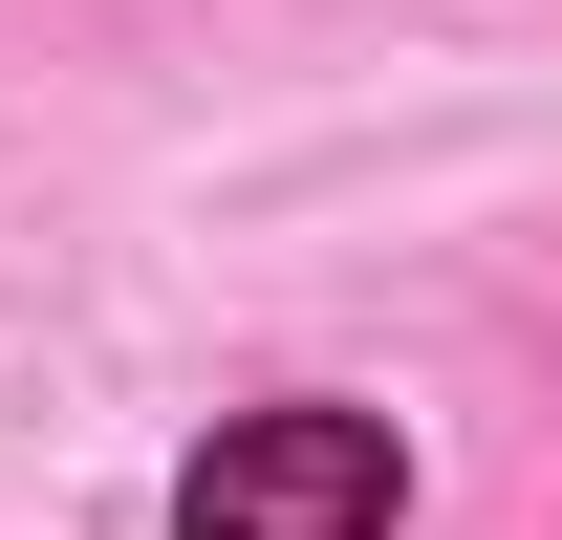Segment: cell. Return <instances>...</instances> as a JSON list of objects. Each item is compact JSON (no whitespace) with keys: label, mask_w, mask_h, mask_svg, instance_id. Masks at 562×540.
I'll list each match as a JSON object with an SVG mask.
<instances>
[{"label":"cell","mask_w":562,"mask_h":540,"mask_svg":"<svg viewBox=\"0 0 562 540\" xmlns=\"http://www.w3.org/2000/svg\"><path fill=\"white\" fill-rule=\"evenodd\" d=\"M412 454H390V410H216V454L173 475V540H390Z\"/></svg>","instance_id":"obj_1"}]
</instances>
